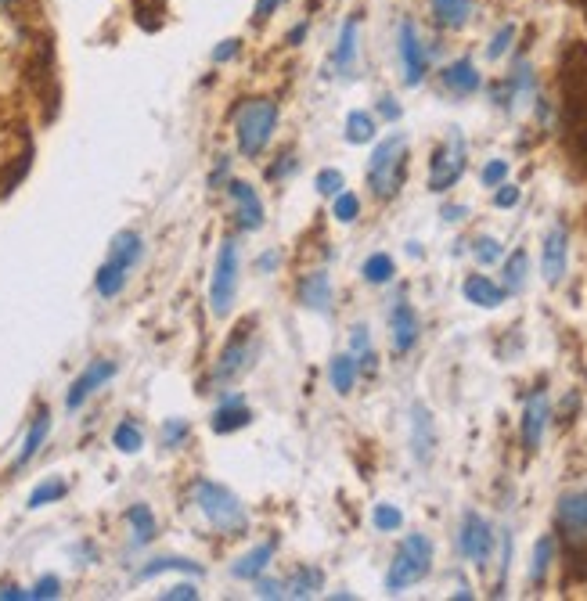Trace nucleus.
Returning a JSON list of instances; mask_svg holds the SVG:
<instances>
[{
    "mask_svg": "<svg viewBox=\"0 0 587 601\" xmlns=\"http://www.w3.org/2000/svg\"><path fill=\"white\" fill-rule=\"evenodd\" d=\"M112 375H116V364H112V360H94L91 368L83 371V375L76 378L73 386H69V396H65V407H69V411L83 407L94 393H98L101 386H105V382H109Z\"/></svg>",
    "mask_w": 587,
    "mask_h": 601,
    "instance_id": "ddd939ff",
    "label": "nucleus"
},
{
    "mask_svg": "<svg viewBox=\"0 0 587 601\" xmlns=\"http://www.w3.org/2000/svg\"><path fill=\"white\" fill-rule=\"evenodd\" d=\"M357 213H361V198L350 195V191H339L332 202V216L339 220V224H353L357 220Z\"/></svg>",
    "mask_w": 587,
    "mask_h": 601,
    "instance_id": "c9c22d12",
    "label": "nucleus"
},
{
    "mask_svg": "<svg viewBox=\"0 0 587 601\" xmlns=\"http://www.w3.org/2000/svg\"><path fill=\"white\" fill-rule=\"evenodd\" d=\"M371 137H375V116L371 112H350L346 116V141L350 144H368Z\"/></svg>",
    "mask_w": 587,
    "mask_h": 601,
    "instance_id": "7c9ffc66",
    "label": "nucleus"
},
{
    "mask_svg": "<svg viewBox=\"0 0 587 601\" xmlns=\"http://www.w3.org/2000/svg\"><path fill=\"white\" fill-rule=\"evenodd\" d=\"M170 569H184V573H202V566H195L191 558H155L152 566L141 569V580H148V576H159V573H170Z\"/></svg>",
    "mask_w": 587,
    "mask_h": 601,
    "instance_id": "f704fd0d",
    "label": "nucleus"
},
{
    "mask_svg": "<svg viewBox=\"0 0 587 601\" xmlns=\"http://www.w3.org/2000/svg\"><path fill=\"white\" fill-rule=\"evenodd\" d=\"M411 447H415V458L418 461L433 458L436 432H433V414H429V407H425V404L411 407Z\"/></svg>",
    "mask_w": 587,
    "mask_h": 601,
    "instance_id": "6ab92c4d",
    "label": "nucleus"
},
{
    "mask_svg": "<svg viewBox=\"0 0 587 601\" xmlns=\"http://www.w3.org/2000/svg\"><path fill=\"white\" fill-rule=\"evenodd\" d=\"M29 159H33V152L19 155V162H15V166H11V170L4 173V180H0V195H11V191H15V184H19V180L26 177V170H29Z\"/></svg>",
    "mask_w": 587,
    "mask_h": 601,
    "instance_id": "a19ab883",
    "label": "nucleus"
},
{
    "mask_svg": "<svg viewBox=\"0 0 587 601\" xmlns=\"http://www.w3.org/2000/svg\"><path fill=\"white\" fill-rule=\"evenodd\" d=\"M379 112H382V116H386V119H400V105H397V101H393V98H389V94L379 101Z\"/></svg>",
    "mask_w": 587,
    "mask_h": 601,
    "instance_id": "864d4df0",
    "label": "nucleus"
},
{
    "mask_svg": "<svg viewBox=\"0 0 587 601\" xmlns=\"http://www.w3.org/2000/svg\"><path fill=\"white\" fill-rule=\"evenodd\" d=\"M47 432H51V411H47V407H40V411H37V422L29 425V432H26V443H22V450H19V461H15V468L29 465V461L37 458V450L44 447Z\"/></svg>",
    "mask_w": 587,
    "mask_h": 601,
    "instance_id": "5701e85b",
    "label": "nucleus"
},
{
    "mask_svg": "<svg viewBox=\"0 0 587 601\" xmlns=\"http://www.w3.org/2000/svg\"><path fill=\"white\" fill-rule=\"evenodd\" d=\"M127 522H130V530H134V544L141 548V544H152L155 537V515L148 504H134L127 512Z\"/></svg>",
    "mask_w": 587,
    "mask_h": 601,
    "instance_id": "cd10ccee",
    "label": "nucleus"
},
{
    "mask_svg": "<svg viewBox=\"0 0 587 601\" xmlns=\"http://www.w3.org/2000/svg\"><path fill=\"white\" fill-rule=\"evenodd\" d=\"M479 177H483V184H487V188H497V184H505V180H508V162H505V159L487 162Z\"/></svg>",
    "mask_w": 587,
    "mask_h": 601,
    "instance_id": "c03bdc74",
    "label": "nucleus"
},
{
    "mask_svg": "<svg viewBox=\"0 0 587 601\" xmlns=\"http://www.w3.org/2000/svg\"><path fill=\"white\" fill-rule=\"evenodd\" d=\"M112 443H116L123 454H137V450L145 447V436H141V429H137L134 422H123L116 429V436H112Z\"/></svg>",
    "mask_w": 587,
    "mask_h": 601,
    "instance_id": "4c0bfd02",
    "label": "nucleus"
},
{
    "mask_svg": "<svg viewBox=\"0 0 587 601\" xmlns=\"http://www.w3.org/2000/svg\"><path fill=\"white\" fill-rule=\"evenodd\" d=\"M299 303L314 310V314H328V306H332V281H328L325 270H314L307 278L299 281Z\"/></svg>",
    "mask_w": 587,
    "mask_h": 601,
    "instance_id": "aec40b11",
    "label": "nucleus"
},
{
    "mask_svg": "<svg viewBox=\"0 0 587 601\" xmlns=\"http://www.w3.org/2000/svg\"><path fill=\"white\" fill-rule=\"evenodd\" d=\"M350 342H353V353H357V357H364L361 364L364 368H375V353H371V339H368V328H364V324H357V328H353V335H350Z\"/></svg>",
    "mask_w": 587,
    "mask_h": 601,
    "instance_id": "58836bf2",
    "label": "nucleus"
},
{
    "mask_svg": "<svg viewBox=\"0 0 587 601\" xmlns=\"http://www.w3.org/2000/svg\"><path fill=\"white\" fill-rule=\"evenodd\" d=\"M195 598H199L195 584H177V587H170V591L163 594V601H195Z\"/></svg>",
    "mask_w": 587,
    "mask_h": 601,
    "instance_id": "09e8293b",
    "label": "nucleus"
},
{
    "mask_svg": "<svg viewBox=\"0 0 587 601\" xmlns=\"http://www.w3.org/2000/svg\"><path fill=\"white\" fill-rule=\"evenodd\" d=\"M397 47H400V65H404V83L407 87H418V83L425 80V72H429V51H425L422 36H418V26L411 18L400 22Z\"/></svg>",
    "mask_w": 587,
    "mask_h": 601,
    "instance_id": "9b49d317",
    "label": "nucleus"
},
{
    "mask_svg": "<svg viewBox=\"0 0 587 601\" xmlns=\"http://www.w3.org/2000/svg\"><path fill=\"white\" fill-rule=\"evenodd\" d=\"M8 4H11V0H0V8H8Z\"/></svg>",
    "mask_w": 587,
    "mask_h": 601,
    "instance_id": "bf43d9fd",
    "label": "nucleus"
},
{
    "mask_svg": "<svg viewBox=\"0 0 587 601\" xmlns=\"http://www.w3.org/2000/svg\"><path fill=\"white\" fill-rule=\"evenodd\" d=\"M195 504L202 508V515L209 519V526L220 533H227V537H235V533L245 530V522H249V515H245L242 501H238L227 486L220 483H209V479H202L199 486H195Z\"/></svg>",
    "mask_w": 587,
    "mask_h": 601,
    "instance_id": "39448f33",
    "label": "nucleus"
},
{
    "mask_svg": "<svg viewBox=\"0 0 587 601\" xmlns=\"http://www.w3.org/2000/svg\"><path fill=\"white\" fill-rule=\"evenodd\" d=\"M465 173V137L458 126H451L447 141L436 148L433 162H429V191H451Z\"/></svg>",
    "mask_w": 587,
    "mask_h": 601,
    "instance_id": "6e6552de",
    "label": "nucleus"
},
{
    "mask_svg": "<svg viewBox=\"0 0 587 601\" xmlns=\"http://www.w3.org/2000/svg\"><path fill=\"white\" fill-rule=\"evenodd\" d=\"M253 321H242L231 332V339L224 342V350H220V360H217V371H213V382L224 386L231 378H238L242 371H249L253 364Z\"/></svg>",
    "mask_w": 587,
    "mask_h": 601,
    "instance_id": "1a4fd4ad",
    "label": "nucleus"
},
{
    "mask_svg": "<svg viewBox=\"0 0 587 601\" xmlns=\"http://www.w3.org/2000/svg\"><path fill=\"white\" fill-rule=\"evenodd\" d=\"M393 274H397V267H393V256H386V252H375V256L364 260V281H371V285H386Z\"/></svg>",
    "mask_w": 587,
    "mask_h": 601,
    "instance_id": "473e14b6",
    "label": "nucleus"
},
{
    "mask_svg": "<svg viewBox=\"0 0 587 601\" xmlns=\"http://www.w3.org/2000/svg\"><path fill=\"white\" fill-rule=\"evenodd\" d=\"M443 87L451 90V94H458V98H469V94H476L483 87V76H479V69L469 58H458V62H451L443 69Z\"/></svg>",
    "mask_w": 587,
    "mask_h": 601,
    "instance_id": "412c9836",
    "label": "nucleus"
},
{
    "mask_svg": "<svg viewBox=\"0 0 587 601\" xmlns=\"http://www.w3.org/2000/svg\"><path fill=\"white\" fill-rule=\"evenodd\" d=\"M141 252H145V245H141V234L134 231H119L116 238H112V249H109V260H105V267L119 270V274H127L141 263Z\"/></svg>",
    "mask_w": 587,
    "mask_h": 601,
    "instance_id": "f3484780",
    "label": "nucleus"
},
{
    "mask_svg": "<svg viewBox=\"0 0 587 601\" xmlns=\"http://www.w3.org/2000/svg\"><path fill=\"white\" fill-rule=\"evenodd\" d=\"M188 422H184V418H170V422L163 425V447H177V443L184 440V436H188Z\"/></svg>",
    "mask_w": 587,
    "mask_h": 601,
    "instance_id": "a18cd8bd",
    "label": "nucleus"
},
{
    "mask_svg": "<svg viewBox=\"0 0 587 601\" xmlns=\"http://www.w3.org/2000/svg\"><path fill=\"white\" fill-rule=\"evenodd\" d=\"M357 51H361V18L350 15L339 29V44H335L332 65L339 76H350L353 65H357Z\"/></svg>",
    "mask_w": 587,
    "mask_h": 601,
    "instance_id": "2eb2a0df",
    "label": "nucleus"
},
{
    "mask_svg": "<svg viewBox=\"0 0 587 601\" xmlns=\"http://www.w3.org/2000/svg\"><path fill=\"white\" fill-rule=\"evenodd\" d=\"M566 263H569V231L566 224H555L544 234V249H541V270L548 285H559L566 278Z\"/></svg>",
    "mask_w": 587,
    "mask_h": 601,
    "instance_id": "f8f14e48",
    "label": "nucleus"
},
{
    "mask_svg": "<svg viewBox=\"0 0 587 601\" xmlns=\"http://www.w3.org/2000/svg\"><path fill=\"white\" fill-rule=\"evenodd\" d=\"M476 260L479 263H497L501 256H505V249H501V242L497 238H490V234H483V238H476Z\"/></svg>",
    "mask_w": 587,
    "mask_h": 601,
    "instance_id": "79ce46f5",
    "label": "nucleus"
},
{
    "mask_svg": "<svg viewBox=\"0 0 587 601\" xmlns=\"http://www.w3.org/2000/svg\"><path fill=\"white\" fill-rule=\"evenodd\" d=\"M238 51H242V44H238V40H224V44H220L217 51H213V62H217V65L231 62V58H235Z\"/></svg>",
    "mask_w": 587,
    "mask_h": 601,
    "instance_id": "8fccbe9b",
    "label": "nucleus"
},
{
    "mask_svg": "<svg viewBox=\"0 0 587 601\" xmlns=\"http://www.w3.org/2000/svg\"><path fill=\"white\" fill-rule=\"evenodd\" d=\"M551 558H555V537H541L537 540V548H533V562H530V584L541 587L544 576L551 569Z\"/></svg>",
    "mask_w": 587,
    "mask_h": 601,
    "instance_id": "c756f323",
    "label": "nucleus"
},
{
    "mask_svg": "<svg viewBox=\"0 0 587 601\" xmlns=\"http://www.w3.org/2000/svg\"><path fill=\"white\" fill-rule=\"evenodd\" d=\"M65 494H69L65 479H47V483H40L37 490L29 494V508H44V504H51V501H62Z\"/></svg>",
    "mask_w": 587,
    "mask_h": 601,
    "instance_id": "72a5a7b5",
    "label": "nucleus"
},
{
    "mask_svg": "<svg viewBox=\"0 0 587 601\" xmlns=\"http://www.w3.org/2000/svg\"><path fill=\"white\" fill-rule=\"evenodd\" d=\"M371 522H375V530L393 533V530H400V526H404V512H400V508H393V504H375Z\"/></svg>",
    "mask_w": 587,
    "mask_h": 601,
    "instance_id": "e433bc0d",
    "label": "nucleus"
},
{
    "mask_svg": "<svg viewBox=\"0 0 587 601\" xmlns=\"http://www.w3.org/2000/svg\"><path fill=\"white\" fill-rule=\"evenodd\" d=\"M404 177H407V137L393 134L382 144H375V152H371L368 188H371V195L386 202V198H393L400 188H404Z\"/></svg>",
    "mask_w": 587,
    "mask_h": 601,
    "instance_id": "f03ea898",
    "label": "nucleus"
},
{
    "mask_svg": "<svg viewBox=\"0 0 587 601\" xmlns=\"http://www.w3.org/2000/svg\"><path fill=\"white\" fill-rule=\"evenodd\" d=\"M512 40H515V26L508 22V26L497 29L494 40H490V47H487V58H490V62H497V58H505V51L512 47Z\"/></svg>",
    "mask_w": 587,
    "mask_h": 601,
    "instance_id": "ea45409f",
    "label": "nucleus"
},
{
    "mask_svg": "<svg viewBox=\"0 0 587 601\" xmlns=\"http://www.w3.org/2000/svg\"><path fill=\"white\" fill-rule=\"evenodd\" d=\"M314 188L321 191V195H339L343 191V173L339 170H321L317 173V180H314Z\"/></svg>",
    "mask_w": 587,
    "mask_h": 601,
    "instance_id": "37998d69",
    "label": "nucleus"
},
{
    "mask_svg": "<svg viewBox=\"0 0 587 601\" xmlns=\"http://www.w3.org/2000/svg\"><path fill=\"white\" fill-rule=\"evenodd\" d=\"M58 587H62L58 584V576H44V580L29 591V598H58Z\"/></svg>",
    "mask_w": 587,
    "mask_h": 601,
    "instance_id": "de8ad7c7",
    "label": "nucleus"
},
{
    "mask_svg": "<svg viewBox=\"0 0 587 601\" xmlns=\"http://www.w3.org/2000/svg\"><path fill=\"white\" fill-rule=\"evenodd\" d=\"M271 558H274V540L271 544H260V548H253L249 555L238 558L231 573H235L238 580H256V576H263V569L271 566Z\"/></svg>",
    "mask_w": 587,
    "mask_h": 601,
    "instance_id": "a878e982",
    "label": "nucleus"
},
{
    "mask_svg": "<svg viewBox=\"0 0 587 601\" xmlns=\"http://www.w3.org/2000/svg\"><path fill=\"white\" fill-rule=\"evenodd\" d=\"M328 378H332V389L335 393H350L353 382H357V360L350 357V353H339V357H332V364H328Z\"/></svg>",
    "mask_w": 587,
    "mask_h": 601,
    "instance_id": "bb28decb",
    "label": "nucleus"
},
{
    "mask_svg": "<svg viewBox=\"0 0 587 601\" xmlns=\"http://www.w3.org/2000/svg\"><path fill=\"white\" fill-rule=\"evenodd\" d=\"M548 396L544 393H533L530 400H526V411H523V447L537 450L541 447V436H544V425H548Z\"/></svg>",
    "mask_w": 587,
    "mask_h": 601,
    "instance_id": "a211bd4d",
    "label": "nucleus"
},
{
    "mask_svg": "<svg viewBox=\"0 0 587 601\" xmlns=\"http://www.w3.org/2000/svg\"><path fill=\"white\" fill-rule=\"evenodd\" d=\"M0 598H29V591H19V587H0Z\"/></svg>",
    "mask_w": 587,
    "mask_h": 601,
    "instance_id": "6e6d98bb",
    "label": "nucleus"
},
{
    "mask_svg": "<svg viewBox=\"0 0 587 601\" xmlns=\"http://www.w3.org/2000/svg\"><path fill=\"white\" fill-rule=\"evenodd\" d=\"M443 216H447V220H461V216H465V206H447Z\"/></svg>",
    "mask_w": 587,
    "mask_h": 601,
    "instance_id": "4d7b16f0",
    "label": "nucleus"
},
{
    "mask_svg": "<svg viewBox=\"0 0 587 601\" xmlns=\"http://www.w3.org/2000/svg\"><path fill=\"white\" fill-rule=\"evenodd\" d=\"M526 274H530V256L523 249L512 252L505 263V292H523L526 288Z\"/></svg>",
    "mask_w": 587,
    "mask_h": 601,
    "instance_id": "2f4dec72",
    "label": "nucleus"
},
{
    "mask_svg": "<svg viewBox=\"0 0 587 601\" xmlns=\"http://www.w3.org/2000/svg\"><path fill=\"white\" fill-rule=\"evenodd\" d=\"M562 141L573 166L587 170V44L562 54Z\"/></svg>",
    "mask_w": 587,
    "mask_h": 601,
    "instance_id": "f257e3e1",
    "label": "nucleus"
},
{
    "mask_svg": "<svg viewBox=\"0 0 587 601\" xmlns=\"http://www.w3.org/2000/svg\"><path fill=\"white\" fill-rule=\"evenodd\" d=\"M227 195L235 202V216H238V227L242 231H260L263 227V202L245 180H231L227 184Z\"/></svg>",
    "mask_w": 587,
    "mask_h": 601,
    "instance_id": "4468645a",
    "label": "nucleus"
},
{
    "mask_svg": "<svg viewBox=\"0 0 587 601\" xmlns=\"http://www.w3.org/2000/svg\"><path fill=\"white\" fill-rule=\"evenodd\" d=\"M303 36H307V22H299V26L292 29V33H289V44L299 47V40H303Z\"/></svg>",
    "mask_w": 587,
    "mask_h": 601,
    "instance_id": "5fc2aeb1",
    "label": "nucleus"
},
{
    "mask_svg": "<svg viewBox=\"0 0 587 601\" xmlns=\"http://www.w3.org/2000/svg\"><path fill=\"white\" fill-rule=\"evenodd\" d=\"M465 299L476 306H487V310H494V306L505 303V288L497 285V281H490L487 274H472L469 281H465Z\"/></svg>",
    "mask_w": 587,
    "mask_h": 601,
    "instance_id": "4be33fe9",
    "label": "nucleus"
},
{
    "mask_svg": "<svg viewBox=\"0 0 587 601\" xmlns=\"http://www.w3.org/2000/svg\"><path fill=\"white\" fill-rule=\"evenodd\" d=\"M458 548L461 555L469 558V562H476L479 569L490 562V555H494V530H490V522L479 512H465L461 530H458Z\"/></svg>",
    "mask_w": 587,
    "mask_h": 601,
    "instance_id": "9d476101",
    "label": "nucleus"
},
{
    "mask_svg": "<svg viewBox=\"0 0 587 601\" xmlns=\"http://www.w3.org/2000/svg\"><path fill=\"white\" fill-rule=\"evenodd\" d=\"M433 18L443 29H461L469 26L472 18V0H433Z\"/></svg>",
    "mask_w": 587,
    "mask_h": 601,
    "instance_id": "393cba45",
    "label": "nucleus"
},
{
    "mask_svg": "<svg viewBox=\"0 0 587 601\" xmlns=\"http://www.w3.org/2000/svg\"><path fill=\"white\" fill-rule=\"evenodd\" d=\"M256 594H260V598H281V594H285V584H281V580L278 584H274V580H260V591Z\"/></svg>",
    "mask_w": 587,
    "mask_h": 601,
    "instance_id": "603ef678",
    "label": "nucleus"
},
{
    "mask_svg": "<svg viewBox=\"0 0 587 601\" xmlns=\"http://www.w3.org/2000/svg\"><path fill=\"white\" fill-rule=\"evenodd\" d=\"M573 4H580V11L587 15V0H573Z\"/></svg>",
    "mask_w": 587,
    "mask_h": 601,
    "instance_id": "13d9d810",
    "label": "nucleus"
},
{
    "mask_svg": "<svg viewBox=\"0 0 587 601\" xmlns=\"http://www.w3.org/2000/svg\"><path fill=\"white\" fill-rule=\"evenodd\" d=\"M249 422H253V411H249V407H242L238 400H224V404H220V411L213 414V432L227 436V432L245 429Z\"/></svg>",
    "mask_w": 587,
    "mask_h": 601,
    "instance_id": "b1692460",
    "label": "nucleus"
},
{
    "mask_svg": "<svg viewBox=\"0 0 587 601\" xmlns=\"http://www.w3.org/2000/svg\"><path fill=\"white\" fill-rule=\"evenodd\" d=\"M429 569H433V540L425 537V533H411V537H404L397 555H393V566L386 573V591L400 594L407 587L422 584L425 576H429Z\"/></svg>",
    "mask_w": 587,
    "mask_h": 601,
    "instance_id": "20e7f679",
    "label": "nucleus"
},
{
    "mask_svg": "<svg viewBox=\"0 0 587 601\" xmlns=\"http://www.w3.org/2000/svg\"><path fill=\"white\" fill-rule=\"evenodd\" d=\"M238 270H242V260H238V242L235 238H224L217 252V267H213V285H209V310L217 317L231 314L238 296Z\"/></svg>",
    "mask_w": 587,
    "mask_h": 601,
    "instance_id": "0eeeda50",
    "label": "nucleus"
},
{
    "mask_svg": "<svg viewBox=\"0 0 587 601\" xmlns=\"http://www.w3.org/2000/svg\"><path fill=\"white\" fill-rule=\"evenodd\" d=\"M289 0H256V22H267L278 8H285Z\"/></svg>",
    "mask_w": 587,
    "mask_h": 601,
    "instance_id": "3c124183",
    "label": "nucleus"
},
{
    "mask_svg": "<svg viewBox=\"0 0 587 601\" xmlns=\"http://www.w3.org/2000/svg\"><path fill=\"white\" fill-rule=\"evenodd\" d=\"M515 202H519V188H512V184H497L494 206L497 209H512Z\"/></svg>",
    "mask_w": 587,
    "mask_h": 601,
    "instance_id": "49530a36",
    "label": "nucleus"
},
{
    "mask_svg": "<svg viewBox=\"0 0 587 601\" xmlns=\"http://www.w3.org/2000/svg\"><path fill=\"white\" fill-rule=\"evenodd\" d=\"M321 584H325V573H321V569H296L292 580L285 584V591H289L292 598H314V594L321 591Z\"/></svg>",
    "mask_w": 587,
    "mask_h": 601,
    "instance_id": "c85d7f7f",
    "label": "nucleus"
},
{
    "mask_svg": "<svg viewBox=\"0 0 587 601\" xmlns=\"http://www.w3.org/2000/svg\"><path fill=\"white\" fill-rule=\"evenodd\" d=\"M389 328H393V350L397 353H407L415 350L418 342V314L411 310V303L407 299H397V306H393V314H389Z\"/></svg>",
    "mask_w": 587,
    "mask_h": 601,
    "instance_id": "dca6fc26",
    "label": "nucleus"
},
{
    "mask_svg": "<svg viewBox=\"0 0 587 601\" xmlns=\"http://www.w3.org/2000/svg\"><path fill=\"white\" fill-rule=\"evenodd\" d=\"M274 130H278V101L253 98L238 108L235 137H238V152H242L245 159H256V155L271 144Z\"/></svg>",
    "mask_w": 587,
    "mask_h": 601,
    "instance_id": "7ed1b4c3",
    "label": "nucleus"
},
{
    "mask_svg": "<svg viewBox=\"0 0 587 601\" xmlns=\"http://www.w3.org/2000/svg\"><path fill=\"white\" fill-rule=\"evenodd\" d=\"M555 515L569 548V580H577L580 566L587 562V494H562Z\"/></svg>",
    "mask_w": 587,
    "mask_h": 601,
    "instance_id": "423d86ee",
    "label": "nucleus"
}]
</instances>
